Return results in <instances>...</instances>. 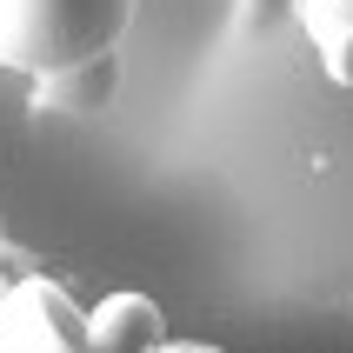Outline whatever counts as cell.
<instances>
[{
  "label": "cell",
  "mask_w": 353,
  "mask_h": 353,
  "mask_svg": "<svg viewBox=\"0 0 353 353\" xmlns=\"http://www.w3.org/2000/svg\"><path fill=\"white\" fill-rule=\"evenodd\" d=\"M134 27V0H0V67L54 80L94 54H114Z\"/></svg>",
  "instance_id": "obj_1"
},
{
  "label": "cell",
  "mask_w": 353,
  "mask_h": 353,
  "mask_svg": "<svg viewBox=\"0 0 353 353\" xmlns=\"http://www.w3.org/2000/svg\"><path fill=\"white\" fill-rule=\"evenodd\" d=\"M87 347L94 353H154L167 347V314L147 294H107L87 307Z\"/></svg>",
  "instance_id": "obj_2"
},
{
  "label": "cell",
  "mask_w": 353,
  "mask_h": 353,
  "mask_svg": "<svg viewBox=\"0 0 353 353\" xmlns=\"http://www.w3.org/2000/svg\"><path fill=\"white\" fill-rule=\"evenodd\" d=\"M307 40L320 47V67L334 87H353V0H294Z\"/></svg>",
  "instance_id": "obj_3"
},
{
  "label": "cell",
  "mask_w": 353,
  "mask_h": 353,
  "mask_svg": "<svg viewBox=\"0 0 353 353\" xmlns=\"http://www.w3.org/2000/svg\"><path fill=\"white\" fill-rule=\"evenodd\" d=\"M47 87V100H60L67 114H94V107H107L120 87V60L114 54H94V60H80V67H67V74L54 80H40Z\"/></svg>",
  "instance_id": "obj_4"
}]
</instances>
